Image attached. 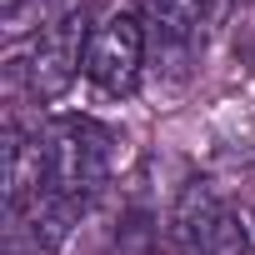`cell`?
Returning a JSON list of instances; mask_svg holds the SVG:
<instances>
[{
	"label": "cell",
	"instance_id": "5",
	"mask_svg": "<svg viewBox=\"0 0 255 255\" xmlns=\"http://www.w3.org/2000/svg\"><path fill=\"white\" fill-rule=\"evenodd\" d=\"M80 210H85L80 195L40 190L35 200H25V205L10 210V225H5V255H55V250L70 240Z\"/></svg>",
	"mask_w": 255,
	"mask_h": 255
},
{
	"label": "cell",
	"instance_id": "6",
	"mask_svg": "<svg viewBox=\"0 0 255 255\" xmlns=\"http://www.w3.org/2000/svg\"><path fill=\"white\" fill-rule=\"evenodd\" d=\"M0 180H5V205H25L40 190H50L45 165V135H25L20 125H5V150H0Z\"/></svg>",
	"mask_w": 255,
	"mask_h": 255
},
{
	"label": "cell",
	"instance_id": "3",
	"mask_svg": "<svg viewBox=\"0 0 255 255\" xmlns=\"http://www.w3.org/2000/svg\"><path fill=\"white\" fill-rule=\"evenodd\" d=\"M85 45H90V25H85V10L75 15H60L40 30V40L30 45V55H20L25 65V90L35 100H55L70 90L75 70H85Z\"/></svg>",
	"mask_w": 255,
	"mask_h": 255
},
{
	"label": "cell",
	"instance_id": "2",
	"mask_svg": "<svg viewBox=\"0 0 255 255\" xmlns=\"http://www.w3.org/2000/svg\"><path fill=\"white\" fill-rule=\"evenodd\" d=\"M170 245H175V255H250L245 220L210 185L180 190V200L170 210Z\"/></svg>",
	"mask_w": 255,
	"mask_h": 255
},
{
	"label": "cell",
	"instance_id": "4",
	"mask_svg": "<svg viewBox=\"0 0 255 255\" xmlns=\"http://www.w3.org/2000/svg\"><path fill=\"white\" fill-rule=\"evenodd\" d=\"M145 65V25L135 15H110L90 30L85 45V80L100 95H130Z\"/></svg>",
	"mask_w": 255,
	"mask_h": 255
},
{
	"label": "cell",
	"instance_id": "1",
	"mask_svg": "<svg viewBox=\"0 0 255 255\" xmlns=\"http://www.w3.org/2000/svg\"><path fill=\"white\" fill-rule=\"evenodd\" d=\"M45 165H50V190L85 200L115 170V130L90 115H60L45 130Z\"/></svg>",
	"mask_w": 255,
	"mask_h": 255
},
{
	"label": "cell",
	"instance_id": "7",
	"mask_svg": "<svg viewBox=\"0 0 255 255\" xmlns=\"http://www.w3.org/2000/svg\"><path fill=\"white\" fill-rule=\"evenodd\" d=\"M140 25H150L155 45L165 50H180L190 55L205 35V20H210V0H140Z\"/></svg>",
	"mask_w": 255,
	"mask_h": 255
}]
</instances>
